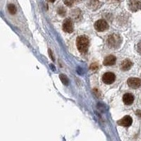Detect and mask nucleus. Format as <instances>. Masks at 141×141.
<instances>
[{
    "instance_id": "f257e3e1",
    "label": "nucleus",
    "mask_w": 141,
    "mask_h": 141,
    "mask_svg": "<svg viewBox=\"0 0 141 141\" xmlns=\"http://www.w3.org/2000/svg\"><path fill=\"white\" fill-rule=\"evenodd\" d=\"M76 46L78 49L81 53H86L89 47V40L86 36L80 35L77 37Z\"/></svg>"
},
{
    "instance_id": "f03ea898",
    "label": "nucleus",
    "mask_w": 141,
    "mask_h": 141,
    "mask_svg": "<svg viewBox=\"0 0 141 141\" xmlns=\"http://www.w3.org/2000/svg\"><path fill=\"white\" fill-rule=\"evenodd\" d=\"M121 43H122V39L121 36L116 33L111 34L107 37V40H106L107 45L110 48H114V49L119 47Z\"/></svg>"
},
{
    "instance_id": "7ed1b4c3",
    "label": "nucleus",
    "mask_w": 141,
    "mask_h": 141,
    "mask_svg": "<svg viewBox=\"0 0 141 141\" xmlns=\"http://www.w3.org/2000/svg\"><path fill=\"white\" fill-rule=\"evenodd\" d=\"M94 27L97 31L98 32H103L105 31L109 28V24L107 23V22L105 20L103 19H99L98 21L95 22V23L94 25Z\"/></svg>"
},
{
    "instance_id": "20e7f679",
    "label": "nucleus",
    "mask_w": 141,
    "mask_h": 141,
    "mask_svg": "<svg viewBox=\"0 0 141 141\" xmlns=\"http://www.w3.org/2000/svg\"><path fill=\"white\" fill-rule=\"evenodd\" d=\"M128 4L129 9L133 12L141 9V0H129Z\"/></svg>"
},
{
    "instance_id": "39448f33",
    "label": "nucleus",
    "mask_w": 141,
    "mask_h": 141,
    "mask_svg": "<svg viewBox=\"0 0 141 141\" xmlns=\"http://www.w3.org/2000/svg\"><path fill=\"white\" fill-rule=\"evenodd\" d=\"M116 76L112 72H106L102 76V81L107 85L112 84L115 81Z\"/></svg>"
},
{
    "instance_id": "423d86ee",
    "label": "nucleus",
    "mask_w": 141,
    "mask_h": 141,
    "mask_svg": "<svg viewBox=\"0 0 141 141\" xmlns=\"http://www.w3.org/2000/svg\"><path fill=\"white\" fill-rule=\"evenodd\" d=\"M62 28L64 30V32L71 33L73 31V24L71 19H65L63 22Z\"/></svg>"
},
{
    "instance_id": "0eeeda50",
    "label": "nucleus",
    "mask_w": 141,
    "mask_h": 141,
    "mask_svg": "<svg viewBox=\"0 0 141 141\" xmlns=\"http://www.w3.org/2000/svg\"><path fill=\"white\" fill-rule=\"evenodd\" d=\"M128 86L133 89H137L141 86V79L138 78H130L127 80Z\"/></svg>"
},
{
    "instance_id": "6e6552de",
    "label": "nucleus",
    "mask_w": 141,
    "mask_h": 141,
    "mask_svg": "<svg viewBox=\"0 0 141 141\" xmlns=\"http://www.w3.org/2000/svg\"><path fill=\"white\" fill-rule=\"evenodd\" d=\"M132 123H133L132 118L130 117V116L126 115L125 117H123L121 119L118 121L117 124L119 126H124V127H128V126H131Z\"/></svg>"
},
{
    "instance_id": "1a4fd4ad",
    "label": "nucleus",
    "mask_w": 141,
    "mask_h": 141,
    "mask_svg": "<svg viewBox=\"0 0 141 141\" xmlns=\"http://www.w3.org/2000/svg\"><path fill=\"white\" fill-rule=\"evenodd\" d=\"M102 4L99 0H88L87 6L89 9L92 10H96L99 9Z\"/></svg>"
},
{
    "instance_id": "9d476101",
    "label": "nucleus",
    "mask_w": 141,
    "mask_h": 141,
    "mask_svg": "<svg viewBox=\"0 0 141 141\" xmlns=\"http://www.w3.org/2000/svg\"><path fill=\"white\" fill-rule=\"evenodd\" d=\"M123 102L126 105H131L134 102V96L131 93H126L123 96Z\"/></svg>"
},
{
    "instance_id": "9b49d317",
    "label": "nucleus",
    "mask_w": 141,
    "mask_h": 141,
    "mask_svg": "<svg viewBox=\"0 0 141 141\" xmlns=\"http://www.w3.org/2000/svg\"><path fill=\"white\" fill-rule=\"evenodd\" d=\"M116 61H117V58L116 56L114 55H109L106 57H105V59H104L103 61V64L104 66H113L116 64Z\"/></svg>"
},
{
    "instance_id": "f8f14e48",
    "label": "nucleus",
    "mask_w": 141,
    "mask_h": 141,
    "mask_svg": "<svg viewBox=\"0 0 141 141\" xmlns=\"http://www.w3.org/2000/svg\"><path fill=\"white\" fill-rule=\"evenodd\" d=\"M132 65H133V63H132V61H130V59H124L123 61H121V69L122 70V71H128V70L130 69L131 67H132Z\"/></svg>"
},
{
    "instance_id": "ddd939ff",
    "label": "nucleus",
    "mask_w": 141,
    "mask_h": 141,
    "mask_svg": "<svg viewBox=\"0 0 141 141\" xmlns=\"http://www.w3.org/2000/svg\"><path fill=\"white\" fill-rule=\"evenodd\" d=\"M8 10L9 11V13L13 15L16 13V6L13 4H10L8 5Z\"/></svg>"
},
{
    "instance_id": "4468645a",
    "label": "nucleus",
    "mask_w": 141,
    "mask_h": 141,
    "mask_svg": "<svg viewBox=\"0 0 141 141\" xmlns=\"http://www.w3.org/2000/svg\"><path fill=\"white\" fill-rule=\"evenodd\" d=\"M60 77V79H61V81L62 82V83L65 85H69V79L67 77V76H65L64 74H61L59 76Z\"/></svg>"
},
{
    "instance_id": "2eb2a0df",
    "label": "nucleus",
    "mask_w": 141,
    "mask_h": 141,
    "mask_svg": "<svg viewBox=\"0 0 141 141\" xmlns=\"http://www.w3.org/2000/svg\"><path fill=\"white\" fill-rule=\"evenodd\" d=\"M58 13L61 15V16H64L65 15V13H66V10H65V9L64 7H60L58 9Z\"/></svg>"
},
{
    "instance_id": "dca6fc26",
    "label": "nucleus",
    "mask_w": 141,
    "mask_h": 141,
    "mask_svg": "<svg viewBox=\"0 0 141 141\" xmlns=\"http://www.w3.org/2000/svg\"><path fill=\"white\" fill-rule=\"evenodd\" d=\"M136 49H137V52H138L140 54H141V41L140 42H139V43L137 44Z\"/></svg>"
},
{
    "instance_id": "f3484780",
    "label": "nucleus",
    "mask_w": 141,
    "mask_h": 141,
    "mask_svg": "<svg viewBox=\"0 0 141 141\" xmlns=\"http://www.w3.org/2000/svg\"><path fill=\"white\" fill-rule=\"evenodd\" d=\"M97 68H98V64H97L96 62H95V63H93V64H91V66H90L91 69L95 70V69H97Z\"/></svg>"
},
{
    "instance_id": "a211bd4d",
    "label": "nucleus",
    "mask_w": 141,
    "mask_h": 141,
    "mask_svg": "<svg viewBox=\"0 0 141 141\" xmlns=\"http://www.w3.org/2000/svg\"><path fill=\"white\" fill-rule=\"evenodd\" d=\"M136 114H137V116H138V117L141 118V111L140 110H138V111L136 112Z\"/></svg>"
},
{
    "instance_id": "6ab92c4d",
    "label": "nucleus",
    "mask_w": 141,
    "mask_h": 141,
    "mask_svg": "<svg viewBox=\"0 0 141 141\" xmlns=\"http://www.w3.org/2000/svg\"><path fill=\"white\" fill-rule=\"evenodd\" d=\"M49 56H50V58H52V59H53V60H54V59L53 56H52V52H51L50 49H49Z\"/></svg>"
},
{
    "instance_id": "aec40b11",
    "label": "nucleus",
    "mask_w": 141,
    "mask_h": 141,
    "mask_svg": "<svg viewBox=\"0 0 141 141\" xmlns=\"http://www.w3.org/2000/svg\"><path fill=\"white\" fill-rule=\"evenodd\" d=\"M80 1H81V0H71V2L73 4H74V3L76 2H80Z\"/></svg>"
},
{
    "instance_id": "412c9836",
    "label": "nucleus",
    "mask_w": 141,
    "mask_h": 141,
    "mask_svg": "<svg viewBox=\"0 0 141 141\" xmlns=\"http://www.w3.org/2000/svg\"><path fill=\"white\" fill-rule=\"evenodd\" d=\"M49 2H54L55 0H49Z\"/></svg>"
},
{
    "instance_id": "4be33fe9",
    "label": "nucleus",
    "mask_w": 141,
    "mask_h": 141,
    "mask_svg": "<svg viewBox=\"0 0 141 141\" xmlns=\"http://www.w3.org/2000/svg\"><path fill=\"white\" fill-rule=\"evenodd\" d=\"M116 1H120V0H116Z\"/></svg>"
}]
</instances>
